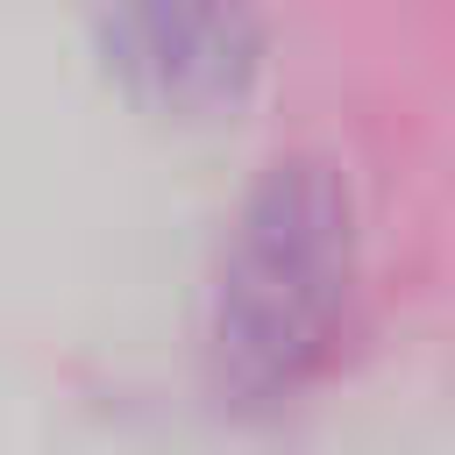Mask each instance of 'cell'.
I'll return each instance as SVG.
<instances>
[{
  "label": "cell",
  "instance_id": "7a4b0ae2",
  "mask_svg": "<svg viewBox=\"0 0 455 455\" xmlns=\"http://www.w3.org/2000/svg\"><path fill=\"white\" fill-rule=\"evenodd\" d=\"M100 50L121 92L164 121H220L263 71L256 0H107Z\"/></svg>",
  "mask_w": 455,
  "mask_h": 455
},
{
  "label": "cell",
  "instance_id": "6da1fadb",
  "mask_svg": "<svg viewBox=\"0 0 455 455\" xmlns=\"http://www.w3.org/2000/svg\"><path fill=\"white\" fill-rule=\"evenodd\" d=\"M355 277L348 185L313 164H270L242 199L213 291V384L235 405H277L327 363Z\"/></svg>",
  "mask_w": 455,
  "mask_h": 455
}]
</instances>
